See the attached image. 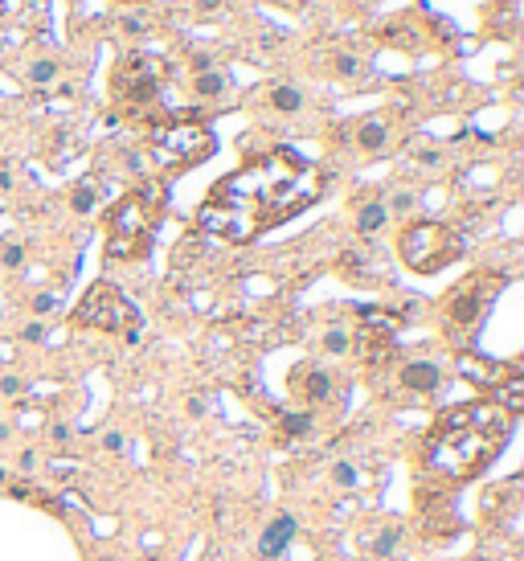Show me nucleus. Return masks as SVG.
Listing matches in <instances>:
<instances>
[{"label": "nucleus", "instance_id": "30", "mask_svg": "<svg viewBox=\"0 0 524 561\" xmlns=\"http://www.w3.org/2000/svg\"><path fill=\"white\" fill-rule=\"evenodd\" d=\"M123 29H127V33H144L147 25H144L140 17H127V21H123Z\"/></svg>", "mask_w": 524, "mask_h": 561}, {"label": "nucleus", "instance_id": "8", "mask_svg": "<svg viewBox=\"0 0 524 561\" xmlns=\"http://www.w3.org/2000/svg\"><path fill=\"white\" fill-rule=\"evenodd\" d=\"M393 332H397V315L365 308L360 312V332H357V352L369 365H381L393 352Z\"/></svg>", "mask_w": 524, "mask_h": 561}, {"label": "nucleus", "instance_id": "33", "mask_svg": "<svg viewBox=\"0 0 524 561\" xmlns=\"http://www.w3.org/2000/svg\"><path fill=\"white\" fill-rule=\"evenodd\" d=\"M4 4H9V0H0V13H4Z\"/></svg>", "mask_w": 524, "mask_h": 561}, {"label": "nucleus", "instance_id": "29", "mask_svg": "<svg viewBox=\"0 0 524 561\" xmlns=\"http://www.w3.org/2000/svg\"><path fill=\"white\" fill-rule=\"evenodd\" d=\"M103 446H107V451H123V434H119V430H111V434L103 439Z\"/></svg>", "mask_w": 524, "mask_h": 561}, {"label": "nucleus", "instance_id": "7", "mask_svg": "<svg viewBox=\"0 0 524 561\" xmlns=\"http://www.w3.org/2000/svg\"><path fill=\"white\" fill-rule=\"evenodd\" d=\"M164 78H168V70H164L160 58L131 50L127 58L115 66L111 90L127 111H147V107H156V99L164 95Z\"/></svg>", "mask_w": 524, "mask_h": 561}, {"label": "nucleus", "instance_id": "31", "mask_svg": "<svg viewBox=\"0 0 524 561\" xmlns=\"http://www.w3.org/2000/svg\"><path fill=\"white\" fill-rule=\"evenodd\" d=\"M21 336H25V340H41V336H46V328H41V324H29Z\"/></svg>", "mask_w": 524, "mask_h": 561}, {"label": "nucleus", "instance_id": "28", "mask_svg": "<svg viewBox=\"0 0 524 561\" xmlns=\"http://www.w3.org/2000/svg\"><path fill=\"white\" fill-rule=\"evenodd\" d=\"M0 394H21V377H0Z\"/></svg>", "mask_w": 524, "mask_h": 561}, {"label": "nucleus", "instance_id": "18", "mask_svg": "<svg viewBox=\"0 0 524 561\" xmlns=\"http://www.w3.org/2000/svg\"><path fill=\"white\" fill-rule=\"evenodd\" d=\"M53 78H58V62H53V58H41V62L29 66V83L33 86H46V83H53Z\"/></svg>", "mask_w": 524, "mask_h": 561}, {"label": "nucleus", "instance_id": "1", "mask_svg": "<svg viewBox=\"0 0 524 561\" xmlns=\"http://www.w3.org/2000/svg\"><path fill=\"white\" fill-rule=\"evenodd\" d=\"M320 193L324 172L311 160L295 148H271L213 184L205 205L197 209V226L229 246H246L258 234L311 209Z\"/></svg>", "mask_w": 524, "mask_h": 561}, {"label": "nucleus", "instance_id": "10", "mask_svg": "<svg viewBox=\"0 0 524 561\" xmlns=\"http://www.w3.org/2000/svg\"><path fill=\"white\" fill-rule=\"evenodd\" d=\"M295 533H299V525H295V516H291V512L275 516V520L266 525V533H262V541H258L262 557H278V553L287 549V541H291Z\"/></svg>", "mask_w": 524, "mask_h": 561}, {"label": "nucleus", "instance_id": "32", "mask_svg": "<svg viewBox=\"0 0 524 561\" xmlns=\"http://www.w3.org/2000/svg\"><path fill=\"white\" fill-rule=\"evenodd\" d=\"M127 4H147V0H127Z\"/></svg>", "mask_w": 524, "mask_h": 561}, {"label": "nucleus", "instance_id": "27", "mask_svg": "<svg viewBox=\"0 0 524 561\" xmlns=\"http://www.w3.org/2000/svg\"><path fill=\"white\" fill-rule=\"evenodd\" d=\"M393 545H397V528H389V533H385V537L377 541V553H389Z\"/></svg>", "mask_w": 524, "mask_h": 561}, {"label": "nucleus", "instance_id": "26", "mask_svg": "<svg viewBox=\"0 0 524 561\" xmlns=\"http://www.w3.org/2000/svg\"><path fill=\"white\" fill-rule=\"evenodd\" d=\"M33 312H37V315L53 312V295H37V299H33Z\"/></svg>", "mask_w": 524, "mask_h": 561}, {"label": "nucleus", "instance_id": "19", "mask_svg": "<svg viewBox=\"0 0 524 561\" xmlns=\"http://www.w3.org/2000/svg\"><path fill=\"white\" fill-rule=\"evenodd\" d=\"M332 70H336L340 78H357L360 70H365V62H360L357 53H336V58H332Z\"/></svg>", "mask_w": 524, "mask_h": 561}, {"label": "nucleus", "instance_id": "6", "mask_svg": "<svg viewBox=\"0 0 524 561\" xmlns=\"http://www.w3.org/2000/svg\"><path fill=\"white\" fill-rule=\"evenodd\" d=\"M74 324L82 328H98V332H119L123 340H140V312L119 287L111 283H95L82 303L74 308Z\"/></svg>", "mask_w": 524, "mask_h": 561}, {"label": "nucleus", "instance_id": "23", "mask_svg": "<svg viewBox=\"0 0 524 561\" xmlns=\"http://www.w3.org/2000/svg\"><path fill=\"white\" fill-rule=\"evenodd\" d=\"M332 476H336V483H344V488H348V483H357V471H352L348 463H336V471H332Z\"/></svg>", "mask_w": 524, "mask_h": 561}, {"label": "nucleus", "instance_id": "13", "mask_svg": "<svg viewBox=\"0 0 524 561\" xmlns=\"http://www.w3.org/2000/svg\"><path fill=\"white\" fill-rule=\"evenodd\" d=\"M385 217H389V205L385 201H365L357 209V230L360 234H377L385 226Z\"/></svg>", "mask_w": 524, "mask_h": 561}, {"label": "nucleus", "instance_id": "34", "mask_svg": "<svg viewBox=\"0 0 524 561\" xmlns=\"http://www.w3.org/2000/svg\"><path fill=\"white\" fill-rule=\"evenodd\" d=\"M0 483H4V467H0Z\"/></svg>", "mask_w": 524, "mask_h": 561}, {"label": "nucleus", "instance_id": "11", "mask_svg": "<svg viewBox=\"0 0 524 561\" xmlns=\"http://www.w3.org/2000/svg\"><path fill=\"white\" fill-rule=\"evenodd\" d=\"M442 381V369L434 361H414L402 369V385L406 389H414V394H434Z\"/></svg>", "mask_w": 524, "mask_h": 561}, {"label": "nucleus", "instance_id": "15", "mask_svg": "<svg viewBox=\"0 0 524 561\" xmlns=\"http://www.w3.org/2000/svg\"><path fill=\"white\" fill-rule=\"evenodd\" d=\"M271 107H275V111H283V115H291V111H299V107H303V95H299L295 86L278 83V86H271Z\"/></svg>", "mask_w": 524, "mask_h": 561}, {"label": "nucleus", "instance_id": "4", "mask_svg": "<svg viewBox=\"0 0 524 561\" xmlns=\"http://www.w3.org/2000/svg\"><path fill=\"white\" fill-rule=\"evenodd\" d=\"M397 254H402V263L409 271L439 275V271H446L451 263L463 258V238L451 226H442V221H414L397 238Z\"/></svg>", "mask_w": 524, "mask_h": 561}, {"label": "nucleus", "instance_id": "12", "mask_svg": "<svg viewBox=\"0 0 524 561\" xmlns=\"http://www.w3.org/2000/svg\"><path fill=\"white\" fill-rule=\"evenodd\" d=\"M385 144H389V123L381 115H373V119H365L357 127V148L360 152H385Z\"/></svg>", "mask_w": 524, "mask_h": 561}, {"label": "nucleus", "instance_id": "5", "mask_svg": "<svg viewBox=\"0 0 524 561\" xmlns=\"http://www.w3.org/2000/svg\"><path fill=\"white\" fill-rule=\"evenodd\" d=\"M156 234V205L147 193H127L107 214V250L115 258H144Z\"/></svg>", "mask_w": 524, "mask_h": 561}, {"label": "nucleus", "instance_id": "3", "mask_svg": "<svg viewBox=\"0 0 524 561\" xmlns=\"http://www.w3.org/2000/svg\"><path fill=\"white\" fill-rule=\"evenodd\" d=\"M213 148H217V140L197 115H172L164 123H156V132H152V160L164 172H180V168L201 164V160L213 156Z\"/></svg>", "mask_w": 524, "mask_h": 561}, {"label": "nucleus", "instance_id": "25", "mask_svg": "<svg viewBox=\"0 0 524 561\" xmlns=\"http://www.w3.org/2000/svg\"><path fill=\"white\" fill-rule=\"evenodd\" d=\"M205 70H213V58L209 53H193V74H205Z\"/></svg>", "mask_w": 524, "mask_h": 561}, {"label": "nucleus", "instance_id": "14", "mask_svg": "<svg viewBox=\"0 0 524 561\" xmlns=\"http://www.w3.org/2000/svg\"><path fill=\"white\" fill-rule=\"evenodd\" d=\"M229 86V78L221 70H205V74H193V95L197 99H217L221 90Z\"/></svg>", "mask_w": 524, "mask_h": 561}, {"label": "nucleus", "instance_id": "2", "mask_svg": "<svg viewBox=\"0 0 524 561\" xmlns=\"http://www.w3.org/2000/svg\"><path fill=\"white\" fill-rule=\"evenodd\" d=\"M508 414L496 402H467L446 410L430 430V467L451 479H471L504 446Z\"/></svg>", "mask_w": 524, "mask_h": 561}, {"label": "nucleus", "instance_id": "22", "mask_svg": "<svg viewBox=\"0 0 524 561\" xmlns=\"http://www.w3.org/2000/svg\"><path fill=\"white\" fill-rule=\"evenodd\" d=\"M0 263H4V266H21V263H25V254H21V246H16V242H9V246H0Z\"/></svg>", "mask_w": 524, "mask_h": 561}, {"label": "nucleus", "instance_id": "21", "mask_svg": "<svg viewBox=\"0 0 524 561\" xmlns=\"http://www.w3.org/2000/svg\"><path fill=\"white\" fill-rule=\"evenodd\" d=\"M324 348H328V352H348V336H344L340 328H332L324 336Z\"/></svg>", "mask_w": 524, "mask_h": 561}, {"label": "nucleus", "instance_id": "24", "mask_svg": "<svg viewBox=\"0 0 524 561\" xmlns=\"http://www.w3.org/2000/svg\"><path fill=\"white\" fill-rule=\"evenodd\" d=\"M406 209H414V193H397L393 197V214H406Z\"/></svg>", "mask_w": 524, "mask_h": 561}, {"label": "nucleus", "instance_id": "20", "mask_svg": "<svg viewBox=\"0 0 524 561\" xmlns=\"http://www.w3.org/2000/svg\"><path fill=\"white\" fill-rule=\"evenodd\" d=\"M308 430H311V418H308V414H291V418H287V434H295V439H303Z\"/></svg>", "mask_w": 524, "mask_h": 561}, {"label": "nucleus", "instance_id": "17", "mask_svg": "<svg viewBox=\"0 0 524 561\" xmlns=\"http://www.w3.org/2000/svg\"><path fill=\"white\" fill-rule=\"evenodd\" d=\"M70 205H74V214H90V209L98 205V184L95 181H82L78 189H74Z\"/></svg>", "mask_w": 524, "mask_h": 561}, {"label": "nucleus", "instance_id": "9", "mask_svg": "<svg viewBox=\"0 0 524 561\" xmlns=\"http://www.w3.org/2000/svg\"><path fill=\"white\" fill-rule=\"evenodd\" d=\"M479 312H483V287H479V279H471L467 287L451 291V299H446V315H451V324L467 328V324L479 320Z\"/></svg>", "mask_w": 524, "mask_h": 561}, {"label": "nucleus", "instance_id": "16", "mask_svg": "<svg viewBox=\"0 0 524 561\" xmlns=\"http://www.w3.org/2000/svg\"><path fill=\"white\" fill-rule=\"evenodd\" d=\"M328 394H332V377L320 373V369H311L308 377H303V397H308V402H324Z\"/></svg>", "mask_w": 524, "mask_h": 561}]
</instances>
